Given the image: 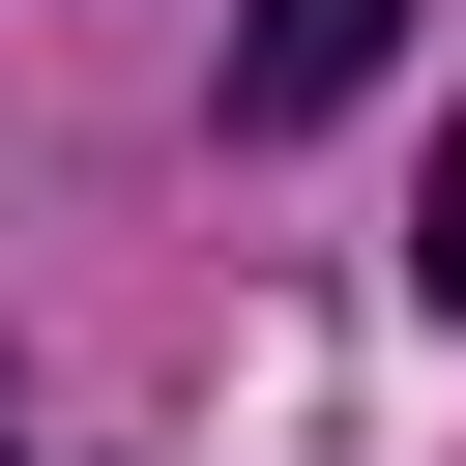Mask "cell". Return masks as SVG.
I'll list each match as a JSON object with an SVG mask.
<instances>
[{
  "mask_svg": "<svg viewBox=\"0 0 466 466\" xmlns=\"http://www.w3.org/2000/svg\"><path fill=\"white\" fill-rule=\"evenodd\" d=\"M408 58V0H233V146H291V116H350Z\"/></svg>",
  "mask_w": 466,
  "mask_h": 466,
  "instance_id": "obj_1",
  "label": "cell"
},
{
  "mask_svg": "<svg viewBox=\"0 0 466 466\" xmlns=\"http://www.w3.org/2000/svg\"><path fill=\"white\" fill-rule=\"evenodd\" d=\"M408 291H437V320H466V146H437V175H408Z\"/></svg>",
  "mask_w": 466,
  "mask_h": 466,
  "instance_id": "obj_2",
  "label": "cell"
}]
</instances>
